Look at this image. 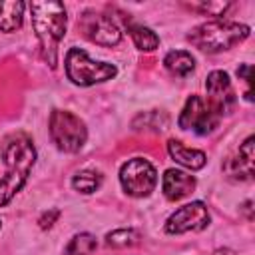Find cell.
Wrapping results in <instances>:
<instances>
[{"label":"cell","instance_id":"1","mask_svg":"<svg viewBox=\"0 0 255 255\" xmlns=\"http://www.w3.org/2000/svg\"><path fill=\"white\" fill-rule=\"evenodd\" d=\"M2 159L6 173L0 179V207L10 203L26 183L36 161V147L26 133H12L2 143Z\"/></svg>","mask_w":255,"mask_h":255},{"label":"cell","instance_id":"2","mask_svg":"<svg viewBox=\"0 0 255 255\" xmlns=\"http://www.w3.org/2000/svg\"><path fill=\"white\" fill-rule=\"evenodd\" d=\"M30 12H32V26L42 46V56L52 68H56L58 44L66 36V26H68L66 8L62 2L56 0H48V2L36 0L30 4Z\"/></svg>","mask_w":255,"mask_h":255},{"label":"cell","instance_id":"3","mask_svg":"<svg viewBox=\"0 0 255 255\" xmlns=\"http://www.w3.org/2000/svg\"><path fill=\"white\" fill-rule=\"evenodd\" d=\"M247 36H249V26L245 24L229 22V20H211L195 26L187 34V40L195 48L215 54L233 48L235 44L243 42Z\"/></svg>","mask_w":255,"mask_h":255},{"label":"cell","instance_id":"4","mask_svg":"<svg viewBox=\"0 0 255 255\" xmlns=\"http://www.w3.org/2000/svg\"><path fill=\"white\" fill-rule=\"evenodd\" d=\"M116 74L118 68L114 64L96 62L80 48H70L66 54V76L76 86H94L112 80Z\"/></svg>","mask_w":255,"mask_h":255},{"label":"cell","instance_id":"5","mask_svg":"<svg viewBox=\"0 0 255 255\" xmlns=\"http://www.w3.org/2000/svg\"><path fill=\"white\" fill-rule=\"evenodd\" d=\"M50 137L58 149L66 153H76L84 147L88 139L86 124L68 110H54L50 114Z\"/></svg>","mask_w":255,"mask_h":255},{"label":"cell","instance_id":"6","mask_svg":"<svg viewBox=\"0 0 255 255\" xmlns=\"http://www.w3.org/2000/svg\"><path fill=\"white\" fill-rule=\"evenodd\" d=\"M120 183L128 195L147 197L157 183L155 167L143 157H131L120 169Z\"/></svg>","mask_w":255,"mask_h":255},{"label":"cell","instance_id":"7","mask_svg":"<svg viewBox=\"0 0 255 255\" xmlns=\"http://www.w3.org/2000/svg\"><path fill=\"white\" fill-rule=\"evenodd\" d=\"M177 124L181 129L193 131L197 135H207L217 128L219 116L211 110V106L203 98L191 96V98H187V102L179 114Z\"/></svg>","mask_w":255,"mask_h":255},{"label":"cell","instance_id":"8","mask_svg":"<svg viewBox=\"0 0 255 255\" xmlns=\"http://www.w3.org/2000/svg\"><path fill=\"white\" fill-rule=\"evenodd\" d=\"M209 225V211L203 201H191L179 209H175L167 221L165 231L171 235L187 233V231H201Z\"/></svg>","mask_w":255,"mask_h":255},{"label":"cell","instance_id":"9","mask_svg":"<svg viewBox=\"0 0 255 255\" xmlns=\"http://www.w3.org/2000/svg\"><path fill=\"white\" fill-rule=\"evenodd\" d=\"M80 26H82L86 38L100 46H116L122 40L120 26L110 16H106L102 12H92V10L84 12Z\"/></svg>","mask_w":255,"mask_h":255},{"label":"cell","instance_id":"10","mask_svg":"<svg viewBox=\"0 0 255 255\" xmlns=\"http://www.w3.org/2000/svg\"><path fill=\"white\" fill-rule=\"evenodd\" d=\"M205 90H207V104L211 110L221 118L223 114H229L235 106V92L231 86L229 76L223 70H213L207 80H205Z\"/></svg>","mask_w":255,"mask_h":255},{"label":"cell","instance_id":"11","mask_svg":"<svg viewBox=\"0 0 255 255\" xmlns=\"http://www.w3.org/2000/svg\"><path fill=\"white\" fill-rule=\"evenodd\" d=\"M253 141H255L253 135H249L241 143L237 155H233L225 161V171L229 177H233V179H251L253 177V157H255Z\"/></svg>","mask_w":255,"mask_h":255},{"label":"cell","instance_id":"12","mask_svg":"<svg viewBox=\"0 0 255 255\" xmlns=\"http://www.w3.org/2000/svg\"><path fill=\"white\" fill-rule=\"evenodd\" d=\"M161 189L169 201H179L195 189V177L181 169H167L163 173Z\"/></svg>","mask_w":255,"mask_h":255},{"label":"cell","instance_id":"13","mask_svg":"<svg viewBox=\"0 0 255 255\" xmlns=\"http://www.w3.org/2000/svg\"><path fill=\"white\" fill-rule=\"evenodd\" d=\"M167 151L173 157V161H177L179 165H183L187 169H193V171L195 169H201L205 165V161H207V157H205L203 151L191 149V147L183 145L179 139H169L167 141Z\"/></svg>","mask_w":255,"mask_h":255},{"label":"cell","instance_id":"14","mask_svg":"<svg viewBox=\"0 0 255 255\" xmlns=\"http://www.w3.org/2000/svg\"><path fill=\"white\" fill-rule=\"evenodd\" d=\"M24 2L20 0H0V30L14 32L22 26Z\"/></svg>","mask_w":255,"mask_h":255},{"label":"cell","instance_id":"15","mask_svg":"<svg viewBox=\"0 0 255 255\" xmlns=\"http://www.w3.org/2000/svg\"><path fill=\"white\" fill-rule=\"evenodd\" d=\"M163 66L165 70L171 74V76H177V78H185L193 72L195 68V60L189 52L185 50H171L165 58H163Z\"/></svg>","mask_w":255,"mask_h":255},{"label":"cell","instance_id":"16","mask_svg":"<svg viewBox=\"0 0 255 255\" xmlns=\"http://www.w3.org/2000/svg\"><path fill=\"white\" fill-rule=\"evenodd\" d=\"M128 32H129V36H131L135 48L141 50V52H153V50L159 46L157 34H155L151 28H147V26L129 24V26H128Z\"/></svg>","mask_w":255,"mask_h":255},{"label":"cell","instance_id":"17","mask_svg":"<svg viewBox=\"0 0 255 255\" xmlns=\"http://www.w3.org/2000/svg\"><path fill=\"white\" fill-rule=\"evenodd\" d=\"M96 247H98V241L92 233H78L66 245L64 255H92V251H96Z\"/></svg>","mask_w":255,"mask_h":255},{"label":"cell","instance_id":"18","mask_svg":"<svg viewBox=\"0 0 255 255\" xmlns=\"http://www.w3.org/2000/svg\"><path fill=\"white\" fill-rule=\"evenodd\" d=\"M100 185H102V173L94 169H84L76 173L72 179V187L80 193H94Z\"/></svg>","mask_w":255,"mask_h":255},{"label":"cell","instance_id":"19","mask_svg":"<svg viewBox=\"0 0 255 255\" xmlns=\"http://www.w3.org/2000/svg\"><path fill=\"white\" fill-rule=\"evenodd\" d=\"M139 241V233L135 229H116L106 235V243L110 247H131Z\"/></svg>","mask_w":255,"mask_h":255},{"label":"cell","instance_id":"20","mask_svg":"<svg viewBox=\"0 0 255 255\" xmlns=\"http://www.w3.org/2000/svg\"><path fill=\"white\" fill-rule=\"evenodd\" d=\"M229 6H231L229 2H203V4H191V10L205 12L207 16H223Z\"/></svg>","mask_w":255,"mask_h":255},{"label":"cell","instance_id":"21","mask_svg":"<svg viewBox=\"0 0 255 255\" xmlns=\"http://www.w3.org/2000/svg\"><path fill=\"white\" fill-rule=\"evenodd\" d=\"M155 116H157V112H143V114H139L133 120V124H139L141 122V128H137V129H153V131L163 129L167 126V122H153Z\"/></svg>","mask_w":255,"mask_h":255},{"label":"cell","instance_id":"22","mask_svg":"<svg viewBox=\"0 0 255 255\" xmlns=\"http://www.w3.org/2000/svg\"><path fill=\"white\" fill-rule=\"evenodd\" d=\"M58 215H60V211H58V209H50L48 213H44V215L40 217V227H42V229L52 227V223L58 219Z\"/></svg>","mask_w":255,"mask_h":255},{"label":"cell","instance_id":"23","mask_svg":"<svg viewBox=\"0 0 255 255\" xmlns=\"http://www.w3.org/2000/svg\"><path fill=\"white\" fill-rule=\"evenodd\" d=\"M249 74H251V66H249V64H243V66L237 70V76H239L247 86H249V80H251V76H249Z\"/></svg>","mask_w":255,"mask_h":255},{"label":"cell","instance_id":"24","mask_svg":"<svg viewBox=\"0 0 255 255\" xmlns=\"http://www.w3.org/2000/svg\"><path fill=\"white\" fill-rule=\"evenodd\" d=\"M213 255H235V253H233L231 249H227V247H223V249H217V251H215Z\"/></svg>","mask_w":255,"mask_h":255}]
</instances>
